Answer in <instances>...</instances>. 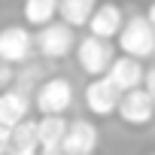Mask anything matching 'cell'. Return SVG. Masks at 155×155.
<instances>
[{
    "mask_svg": "<svg viewBox=\"0 0 155 155\" xmlns=\"http://www.w3.org/2000/svg\"><path fill=\"white\" fill-rule=\"evenodd\" d=\"M116 46H119L122 55H131V58H137V61H146V58L155 55V28H152L149 18L140 15V12H137V15H128V21H125V28H122Z\"/></svg>",
    "mask_w": 155,
    "mask_h": 155,
    "instance_id": "cell-1",
    "label": "cell"
},
{
    "mask_svg": "<svg viewBox=\"0 0 155 155\" xmlns=\"http://www.w3.org/2000/svg\"><path fill=\"white\" fill-rule=\"evenodd\" d=\"M116 58H119V55H116L113 40H101V37H94V34L82 37L79 46H76V61H79L82 73H88L91 79H101V76H107Z\"/></svg>",
    "mask_w": 155,
    "mask_h": 155,
    "instance_id": "cell-2",
    "label": "cell"
},
{
    "mask_svg": "<svg viewBox=\"0 0 155 155\" xmlns=\"http://www.w3.org/2000/svg\"><path fill=\"white\" fill-rule=\"evenodd\" d=\"M34 52H37V34H31V28L6 25L0 31V64L25 67V64H31Z\"/></svg>",
    "mask_w": 155,
    "mask_h": 155,
    "instance_id": "cell-3",
    "label": "cell"
},
{
    "mask_svg": "<svg viewBox=\"0 0 155 155\" xmlns=\"http://www.w3.org/2000/svg\"><path fill=\"white\" fill-rule=\"evenodd\" d=\"M73 31H76V28L64 25L61 18L52 21L49 28H40V31H37V52H40L46 61H64L70 52H76V46H79V40H76Z\"/></svg>",
    "mask_w": 155,
    "mask_h": 155,
    "instance_id": "cell-4",
    "label": "cell"
},
{
    "mask_svg": "<svg viewBox=\"0 0 155 155\" xmlns=\"http://www.w3.org/2000/svg\"><path fill=\"white\" fill-rule=\"evenodd\" d=\"M34 107L40 116H64L73 107V82L64 76H49L34 94Z\"/></svg>",
    "mask_w": 155,
    "mask_h": 155,
    "instance_id": "cell-5",
    "label": "cell"
},
{
    "mask_svg": "<svg viewBox=\"0 0 155 155\" xmlns=\"http://www.w3.org/2000/svg\"><path fill=\"white\" fill-rule=\"evenodd\" d=\"M82 101H85V110L91 116H113L119 113V104H122V91L107 79V76H101V79H91L82 91Z\"/></svg>",
    "mask_w": 155,
    "mask_h": 155,
    "instance_id": "cell-6",
    "label": "cell"
},
{
    "mask_svg": "<svg viewBox=\"0 0 155 155\" xmlns=\"http://www.w3.org/2000/svg\"><path fill=\"white\" fill-rule=\"evenodd\" d=\"M116 116L131 128H146L155 119V101H152V94L146 88H134V91L122 94V104H119Z\"/></svg>",
    "mask_w": 155,
    "mask_h": 155,
    "instance_id": "cell-7",
    "label": "cell"
},
{
    "mask_svg": "<svg viewBox=\"0 0 155 155\" xmlns=\"http://www.w3.org/2000/svg\"><path fill=\"white\" fill-rule=\"evenodd\" d=\"M107 79H110L122 94H128V91H134V88H143V82H146V67H143V61H137V58H131V55H119V58L113 61L110 73H107Z\"/></svg>",
    "mask_w": 155,
    "mask_h": 155,
    "instance_id": "cell-8",
    "label": "cell"
},
{
    "mask_svg": "<svg viewBox=\"0 0 155 155\" xmlns=\"http://www.w3.org/2000/svg\"><path fill=\"white\" fill-rule=\"evenodd\" d=\"M125 21H128V15L122 12V6L113 3V0H104V3L94 9L91 21H88V34H94L101 40H119Z\"/></svg>",
    "mask_w": 155,
    "mask_h": 155,
    "instance_id": "cell-9",
    "label": "cell"
},
{
    "mask_svg": "<svg viewBox=\"0 0 155 155\" xmlns=\"http://www.w3.org/2000/svg\"><path fill=\"white\" fill-rule=\"evenodd\" d=\"M97 143H101L97 125H91L88 119H73L64 140V155H94Z\"/></svg>",
    "mask_w": 155,
    "mask_h": 155,
    "instance_id": "cell-10",
    "label": "cell"
},
{
    "mask_svg": "<svg viewBox=\"0 0 155 155\" xmlns=\"http://www.w3.org/2000/svg\"><path fill=\"white\" fill-rule=\"evenodd\" d=\"M34 107V97L18 91V88H3L0 91V128H15L28 119Z\"/></svg>",
    "mask_w": 155,
    "mask_h": 155,
    "instance_id": "cell-11",
    "label": "cell"
},
{
    "mask_svg": "<svg viewBox=\"0 0 155 155\" xmlns=\"http://www.w3.org/2000/svg\"><path fill=\"white\" fill-rule=\"evenodd\" d=\"M70 122L64 116H40V155H64Z\"/></svg>",
    "mask_w": 155,
    "mask_h": 155,
    "instance_id": "cell-12",
    "label": "cell"
},
{
    "mask_svg": "<svg viewBox=\"0 0 155 155\" xmlns=\"http://www.w3.org/2000/svg\"><path fill=\"white\" fill-rule=\"evenodd\" d=\"M61 12V0H25L21 15L28 28H49Z\"/></svg>",
    "mask_w": 155,
    "mask_h": 155,
    "instance_id": "cell-13",
    "label": "cell"
},
{
    "mask_svg": "<svg viewBox=\"0 0 155 155\" xmlns=\"http://www.w3.org/2000/svg\"><path fill=\"white\" fill-rule=\"evenodd\" d=\"M97 6H101L97 0H61L58 18L64 25H70V28H88V21H91Z\"/></svg>",
    "mask_w": 155,
    "mask_h": 155,
    "instance_id": "cell-14",
    "label": "cell"
},
{
    "mask_svg": "<svg viewBox=\"0 0 155 155\" xmlns=\"http://www.w3.org/2000/svg\"><path fill=\"white\" fill-rule=\"evenodd\" d=\"M12 149H40V119H25L21 125L9 128Z\"/></svg>",
    "mask_w": 155,
    "mask_h": 155,
    "instance_id": "cell-15",
    "label": "cell"
},
{
    "mask_svg": "<svg viewBox=\"0 0 155 155\" xmlns=\"http://www.w3.org/2000/svg\"><path fill=\"white\" fill-rule=\"evenodd\" d=\"M49 79V76H46V70L40 67V64H25L21 70H18V76H15V85L12 88H18V91H25V94H37V88L43 85Z\"/></svg>",
    "mask_w": 155,
    "mask_h": 155,
    "instance_id": "cell-16",
    "label": "cell"
},
{
    "mask_svg": "<svg viewBox=\"0 0 155 155\" xmlns=\"http://www.w3.org/2000/svg\"><path fill=\"white\" fill-rule=\"evenodd\" d=\"M15 67L12 64H0V85H3V88H12L15 85Z\"/></svg>",
    "mask_w": 155,
    "mask_h": 155,
    "instance_id": "cell-17",
    "label": "cell"
},
{
    "mask_svg": "<svg viewBox=\"0 0 155 155\" xmlns=\"http://www.w3.org/2000/svg\"><path fill=\"white\" fill-rule=\"evenodd\" d=\"M143 88H146L149 94H155V67L146 70V82H143Z\"/></svg>",
    "mask_w": 155,
    "mask_h": 155,
    "instance_id": "cell-18",
    "label": "cell"
},
{
    "mask_svg": "<svg viewBox=\"0 0 155 155\" xmlns=\"http://www.w3.org/2000/svg\"><path fill=\"white\" fill-rule=\"evenodd\" d=\"M9 155H40V149H12Z\"/></svg>",
    "mask_w": 155,
    "mask_h": 155,
    "instance_id": "cell-19",
    "label": "cell"
},
{
    "mask_svg": "<svg viewBox=\"0 0 155 155\" xmlns=\"http://www.w3.org/2000/svg\"><path fill=\"white\" fill-rule=\"evenodd\" d=\"M146 18H149V25L155 28V3H149V9H146Z\"/></svg>",
    "mask_w": 155,
    "mask_h": 155,
    "instance_id": "cell-20",
    "label": "cell"
},
{
    "mask_svg": "<svg viewBox=\"0 0 155 155\" xmlns=\"http://www.w3.org/2000/svg\"><path fill=\"white\" fill-rule=\"evenodd\" d=\"M140 3H155V0H140Z\"/></svg>",
    "mask_w": 155,
    "mask_h": 155,
    "instance_id": "cell-21",
    "label": "cell"
},
{
    "mask_svg": "<svg viewBox=\"0 0 155 155\" xmlns=\"http://www.w3.org/2000/svg\"><path fill=\"white\" fill-rule=\"evenodd\" d=\"M146 155H155V152H146Z\"/></svg>",
    "mask_w": 155,
    "mask_h": 155,
    "instance_id": "cell-22",
    "label": "cell"
},
{
    "mask_svg": "<svg viewBox=\"0 0 155 155\" xmlns=\"http://www.w3.org/2000/svg\"><path fill=\"white\" fill-rule=\"evenodd\" d=\"M152 101H155V94H152Z\"/></svg>",
    "mask_w": 155,
    "mask_h": 155,
    "instance_id": "cell-23",
    "label": "cell"
}]
</instances>
